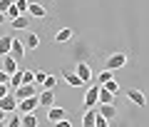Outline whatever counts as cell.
<instances>
[{"instance_id":"31","label":"cell","mask_w":149,"mask_h":127,"mask_svg":"<svg viewBox=\"0 0 149 127\" xmlns=\"http://www.w3.org/2000/svg\"><path fill=\"white\" fill-rule=\"evenodd\" d=\"M55 127H72V122L62 117V120H57V122H55Z\"/></svg>"},{"instance_id":"37","label":"cell","mask_w":149,"mask_h":127,"mask_svg":"<svg viewBox=\"0 0 149 127\" xmlns=\"http://www.w3.org/2000/svg\"><path fill=\"white\" fill-rule=\"evenodd\" d=\"M0 127H5V122H0Z\"/></svg>"},{"instance_id":"34","label":"cell","mask_w":149,"mask_h":127,"mask_svg":"<svg viewBox=\"0 0 149 127\" xmlns=\"http://www.w3.org/2000/svg\"><path fill=\"white\" fill-rule=\"evenodd\" d=\"M8 92H10V87H8V85H0V97H5Z\"/></svg>"},{"instance_id":"25","label":"cell","mask_w":149,"mask_h":127,"mask_svg":"<svg viewBox=\"0 0 149 127\" xmlns=\"http://www.w3.org/2000/svg\"><path fill=\"white\" fill-rule=\"evenodd\" d=\"M5 127H20V117H15L10 112V115H8V120H5Z\"/></svg>"},{"instance_id":"3","label":"cell","mask_w":149,"mask_h":127,"mask_svg":"<svg viewBox=\"0 0 149 127\" xmlns=\"http://www.w3.org/2000/svg\"><path fill=\"white\" fill-rule=\"evenodd\" d=\"M124 65H127V55L124 53H114V55L107 58V70H119Z\"/></svg>"},{"instance_id":"26","label":"cell","mask_w":149,"mask_h":127,"mask_svg":"<svg viewBox=\"0 0 149 127\" xmlns=\"http://www.w3.org/2000/svg\"><path fill=\"white\" fill-rule=\"evenodd\" d=\"M22 82H35V72L32 70H22Z\"/></svg>"},{"instance_id":"19","label":"cell","mask_w":149,"mask_h":127,"mask_svg":"<svg viewBox=\"0 0 149 127\" xmlns=\"http://www.w3.org/2000/svg\"><path fill=\"white\" fill-rule=\"evenodd\" d=\"M95 117H97L95 110H85V115H82V127H95Z\"/></svg>"},{"instance_id":"8","label":"cell","mask_w":149,"mask_h":127,"mask_svg":"<svg viewBox=\"0 0 149 127\" xmlns=\"http://www.w3.org/2000/svg\"><path fill=\"white\" fill-rule=\"evenodd\" d=\"M0 110H5V112L17 110V100H15V95H13V92H8L5 97H0Z\"/></svg>"},{"instance_id":"33","label":"cell","mask_w":149,"mask_h":127,"mask_svg":"<svg viewBox=\"0 0 149 127\" xmlns=\"http://www.w3.org/2000/svg\"><path fill=\"white\" fill-rule=\"evenodd\" d=\"M45 77H47V72H35V82L42 85V80H45Z\"/></svg>"},{"instance_id":"2","label":"cell","mask_w":149,"mask_h":127,"mask_svg":"<svg viewBox=\"0 0 149 127\" xmlns=\"http://www.w3.org/2000/svg\"><path fill=\"white\" fill-rule=\"evenodd\" d=\"M13 95H15V100H25V97H30V95H37L35 82H22L20 87H15V90H13Z\"/></svg>"},{"instance_id":"21","label":"cell","mask_w":149,"mask_h":127,"mask_svg":"<svg viewBox=\"0 0 149 127\" xmlns=\"http://www.w3.org/2000/svg\"><path fill=\"white\" fill-rule=\"evenodd\" d=\"M65 80H67V82L72 85V87H82V85H85V82H82V80L77 77L74 72H70V70H65Z\"/></svg>"},{"instance_id":"32","label":"cell","mask_w":149,"mask_h":127,"mask_svg":"<svg viewBox=\"0 0 149 127\" xmlns=\"http://www.w3.org/2000/svg\"><path fill=\"white\" fill-rule=\"evenodd\" d=\"M8 80H10V75H8V72H3V70H0V85H8Z\"/></svg>"},{"instance_id":"27","label":"cell","mask_w":149,"mask_h":127,"mask_svg":"<svg viewBox=\"0 0 149 127\" xmlns=\"http://www.w3.org/2000/svg\"><path fill=\"white\" fill-rule=\"evenodd\" d=\"M13 3H15V8H17L20 13H27V5H30L27 0H13Z\"/></svg>"},{"instance_id":"5","label":"cell","mask_w":149,"mask_h":127,"mask_svg":"<svg viewBox=\"0 0 149 127\" xmlns=\"http://www.w3.org/2000/svg\"><path fill=\"white\" fill-rule=\"evenodd\" d=\"M0 70L8 72V75H13L17 70V60L13 58V55H3V58H0Z\"/></svg>"},{"instance_id":"13","label":"cell","mask_w":149,"mask_h":127,"mask_svg":"<svg viewBox=\"0 0 149 127\" xmlns=\"http://www.w3.org/2000/svg\"><path fill=\"white\" fill-rule=\"evenodd\" d=\"M129 100H132L134 105H139V107L147 105V95H144L142 90H129Z\"/></svg>"},{"instance_id":"7","label":"cell","mask_w":149,"mask_h":127,"mask_svg":"<svg viewBox=\"0 0 149 127\" xmlns=\"http://www.w3.org/2000/svg\"><path fill=\"white\" fill-rule=\"evenodd\" d=\"M97 95H100V85H92L90 90H87V95H85V110H92L97 105Z\"/></svg>"},{"instance_id":"30","label":"cell","mask_w":149,"mask_h":127,"mask_svg":"<svg viewBox=\"0 0 149 127\" xmlns=\"http://www.w3.org/2000/svg\"><path fill=\"white\" fill-rule=\"evenodd\" d=\"M10 5H13V0H0V13H8Z\"/></svg>"},{"instance_id":"22","label":"cell","mask_w":149,"mask_h":127,"mask_svg":"<svg viewBox=\"0 0 149 127\" xmlns=\"http://www.w3.org/2000/svg\"><path fill=\"white\" fill-rule=\"evenodd\" d=\"M112 77H114V75H112V70H102V72L97 75V85H104V82H109Z\"/></svg>"},{"instance_id":"18","label":"cell","mask_w":149,"mask_h":127,"mask_svg":"<svg viewBox=\"0 0 149 127\" xmlns=\"http://www.w3.org/2000/svg\"><path fill=\"white\" fill-rule=\"evenodd\" d=\"M22 45H25V50L30 48V50H35L37 45H40V35H35V32H30V35L25 37V40H22Z\"/></svg>"},{"instance_id":"14","label":"cell","mask_w":149,"mask_h":127,"mask_svg":"<svg viewBox=\"0 0 149 127\" xmlns=\"http://www.w3.org/2000/svg\"><path fill=\"white\" fill-rule=\"evenodd\" d=\"M114 100V95H112L107 87H102L100 85V95H97V105H107V102H112Z\"/></svg>"},{"instance_id":"1","label":"cell","mask_w":149,"mask_h":127,"mask_svg":"<svg viewBox=\"0 0 149 127\" xmlns=\"http://www.w3.org/2000/svg\"><path fill=\"white\" fill-rule=\"evenodd\" d=\"M37 107H40L37 95H30V97H25V100H17V110H20V115H25V112H35Z\"/></svg>"},{"instance_id":"11","label":"cell","mask_w":149,"mask_h":127,"mask_svg":"<svg viewBox=\"0 0 149 127\" xmlns=\"http://www.w3.org/2000/svg\"><path fill=\"white\" fill-rule=\"evenodd\" d=\"M27 15H30V18H45L47 10H45L40 3H30V5H27Z\"/></svg>"},{"instance_id":"23","label":"cell","mask_w":149,"mask_h":127,"mask_svg":"<svg viewBox=\"0 0 149 127\" xmlns=\"http://www.w3.org/2000/svg\"><path fill=\"white\" fill-rule=\"evenodd\" d=\"M102 87H107V90H109L112 95H117V92H119V85H117V80H114V77H112L109 82H104V85H102Z\"/></svg>"},{"instance_id":"36","label":"cell","mask_w":149,"mask_h":127,"mask_svg":"<svg viewBox=\"0 0 149 127\" xmlns=\"http://www.w3.org/2000/svg\"><path fill=\"white\" fill-rule=\"evenodd\" d=\"M5 20H8V15H5V13H0V25H5Z\"/></svg>"},{"instance_id":"29","label":"cell","mask_w":149,"mask_h":127,"mask_svg":"<svg viewBox=\"0 0 149 127\" xmlns=\"http://www.w3.org/2000/svg\"><path fill=\"white\" fill-rule=\"evenodd\" d=\"M95 127H109V122H107L104 117H102L100 112H97V117H95Z\"/></svg>"},{"instance_id":"15","label":"cell","mask_w":149,"mask_h":127,"mask_svg":"<svg viewBox=\"0 0 149 127\" xmlns=\"http://www.w3.org/2000/svg\"><path fill=\"white\" fill-rule=\"evenodd\" d=\"M72 27H62V30H57V35H55V42H70L72 40Z\"/></svg>"},{"instance_id":"6","label":"cell","mask_w":149,"mask_h":127,"mask_svg":"<svg viewBox=\"0 0 149 127\" xmlns=\"http://www.w3.org/2000/svg\"><path fill=\"white\" fill-rule=\"evenodd\" d=\"M10 55H13L15 60H22V58H25V45H22L20 37H13V42H10Z\"/></svg>"},{"instance_id":"16","label":"cell","mask_w":149,"mask_h":127,"mask_svg":"<svg viewBox=\"0 0 149 127\" xmlns=\"http://www.w3.org/2000/svg\"><path fill=\"white\" fill-rule=\"evenodd\" d=\"M20 127H37V117L32 115V112L20 115Z\"/></svg>"},{"instance_id":"17","label":"cell","mask_w":149,"mask_h":127,"mask_svg":"<svg viewBox=\"0 0 149 127\" xmlns=\"http://www.w3.org/2000/svg\"><path fill=\"white\" fill-rule=\"evenodd\" d=\"M62 117H65V110H62V107H47V120H52V122H57V120H62Z\"/></svg>"},{"instance_id":"24","label":"cell","mask_w":149,"mask_h":127,"mask_svg":"<svg viewBox=\"0 0 149 127\" xmlns=\"http://www.w3.org/2000/svg\"><path fill=\"white\" fill-rule=\"evenodd\" d=\"M55 85H57V80H55V77H52V75H47V77H45V80H42V90H52Z\"/></svg>"},{"instance_id":"4","label":"cell","mask_w":149,"mask_h":127,"mask_svg":"<svg viewBox=\"0 0 149 127\" xmlns=\"http://www.w3.org/2000/svg\"><path fill=\"white\" fill-rule=\"evenodd\" d=\"M74 75L82 80L85 85H90V80H92V67L87 62H77V67H74Z\"/></svg>"},{"instance_id":"35","label":"cell","mask_w":149,"mask_h":127,"mask_svg":"<svg viewBox=\"0 0 149 127\" xmlns=\"http://www.w3.org/2000/svg\"><path fill=\"white\" fill-rule=\"evenodd\" d=\"M5 120H8V112H5V110H0V122H5Z\"/></svg>"},{"instance_id":"28","label":"cell","mask_w":149,"mask_h":127,"mask_svg":"<svg viewBox=\"0 0 149 127\" xmlns=\"http://www.w3.org/2000/svg\"><path fill=\"white\" fill-rule=\"evenodd\" d=\"M5 15H8V20H13V18H17V15H20V10L15 8V3H13V5L8 8V13H5Z\"/></svg>"},{"instance_id":"12","label":"cell","mask_w":149,"mask_h":127,"mask_svg":"<svg viewBox=\"0 0 149 127\" xmlns=\"http://www.w3.org/2000/svg\"><path fill=\"white\" fill-rule=\"evenodd\" d=\"M100 112L102 117H104V120H114V117H117V110H114V105H112V102H107V105H100Z\"/></svg>"},{"instance_id":"10","label":"cell","mask_w":149,"mask_h":127,"mask_svg":"<svg viewBox=\"0 0 149 127\" xmlns=\"http://www.w3.org/2000/svg\"><path fill=\"white\" fill-rule=\"evenodd\" d=\"M37 102H40V107H52V105H55V92H52V90L37 92Z\"/></svg>"},{"instance_id":"20","label":"cell","mask_w":149,"mask_h":127,"mask_svg":"<svg viewBox=\"0 0 149 127\" xmlns=\"http://www.w3.org/2000/svg\"><path fill=\"white\" fill-rule=\"evenodd\" d=\"M10 42H13L10 35L0 37V58H3V55H10Z\"/></svg>"},{"instance_id":"9","label":"cell","mask_w":149,"mask_h":127,"mask_svg":"<svg viewBox=\"0 0 149 127\" xmlns=\"http://www.w3.org/2000/svg\"><path fill=\"white\" fill-rule=\"evenodd\" d=\"M10 25L15 27V30H27V27H30V15H27V13H20L17 18L10 20Z\"/></svg>"}]
</instances>
